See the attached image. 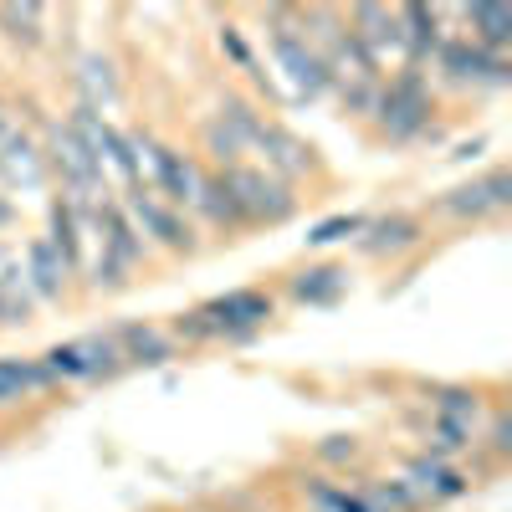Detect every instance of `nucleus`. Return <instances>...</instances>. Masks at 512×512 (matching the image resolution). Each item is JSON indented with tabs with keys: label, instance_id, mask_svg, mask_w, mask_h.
Listing matches in <instances>:
<instances>
[{
	"label": "nucleus",
	"instance_id": "nucleus-14",
	"mask_svg": "<svg viewBox=\"0 0 512 512\" xmlns=\"http://www.w3.org/2000/svg\"><path fill=\"white\" fill-rule=\"evenodd\" d=\"M405 487L425 502V507H436V502H451V497H466L472 492V477L456 472L451 461H436V456H415L405 466Z\"/></svg>",
	"mask_w": 512,
	"mask_h": 512
},
{
	"label": "nucleus",
	"instance_id": "nucleus-6",
	"mask_svg": "<svg viewBox=\"0 0 512 512\" xmlns=\"http://www.w3.org/2000/svg\"><path fill=\"white\" fill-rule=\"evenodd\" d=\"M41 369H47L52 384H82V379H118L123 374V354L113 344V333H88L72 338V344H57L41 354Z\"/></svg>",
	"mask_w": 512,
	"mask_h": 512
},
{
	"label": "nucleus",
	"instance_id": "nucleus-19",
	"mask_svg": "<svg viewBox=\"0 0 512 512\" xmlns=\"http://www.w3.org/2000/svg\"><path fill=\"white\" fill-rule=\"evenodd\" d=\"M26 277H31V292H36V297H62L67 282H72L67 262L47 246V236H36V241L26 246Z\"/></svg>",
	"mask_w": 512,
	"mask_h": 512
},
{
	"label": "nucleus",
	"instance_id": "nucleus-21",
	"mask_svg": "<svg viewBox=\"0 0 512 512\" xmlns=\"http://www.w3.org/2000/svg\"><path fill=\"white\" fill-rule=\"evenodd\" d=\"M195 216H200L205 226H216V231H246V221H241V210H236L231 190L221 185V175H205L200 200H195Z\"/></svg>",
	"mask_w": 512,
	"mask_h": 512
},
{
	"label": "nucleus",
	"instance_id": "nucleus-13",
	"mask_svg": "<svg viewBox=\"0 0 512 512\" xmlns=\"http://www.w3.org/2000/svg\"><path fill=\"white\" fill-rule=\"evenodd\" d=\"M441 210H446V216H456V221L502 216V210H507V169L497 164V169H487L482 180H472V185L451 190V195L441 200Z\"/></svg>",
	"mask_w": 512,
	"mask_h": 512
},
{
	"label": "nucleus",
	"instance_id": "nucleus-1",
	"mask_svg": "<svg viewBox=\"0 0 512 512\" xmlns=\"http://www.w3.org/2000/svg\"><path fill=\"white\" fill-rule=\"evenodd\" d=\"M431 82H425V67L400 62L390 77L379 82V103H374V123L390 144H410L420 134H431Z\"/></svg>",
	"mask_w": 512,
	"mask_h": 512
},
{
	"label": "nucleus",
	"instance_id": "nucleus-8",
	"mask_svg": "<svg viewBox=\"0 0 512 512\" xmlns=\"http://www.w3.org/2000/svg\"><path fill=\"white\" fill-rule=\"evenodd\" d=\"M123 210H128V221H139L134 231H144V236H149L154 246H164V251H195V246H200L195 231H190V221H185V210L164 205L149 185H134V190H128Z\"/></svg>",
	"mask_w": 512,
	"mask_h": 512
},
{
	"label": "nucleus",
	"instance_id": "nucleus-15",
	"mask_svg": "<svg viewBox=\"0 0 512 512\" xmlns=\"http://www.w3.org/2000/svg\"><path fill=\"white\" fill-rule=\"evenodd\" d=\"M113 344L123 354V369H159V364L175 359V338L154 323H118Z\"/></svg>",
	"mask_w": 512,
	"mask_h": 512
},
{
	"label": "nucleus",
	"instance_id": "nucleus-20",
	"mask_svg": "<svg viewBox=\"0 0 512 512\" xmlns=\"http://www.w3.org/2000/svg\"><path fill=\"white\" fill-rule=\"evenodd\" d=\"M36 390H57L47 369H41V359H0V410L21 405Z\"/></svg>",
	"mask_w": 512,
	"mask_h": 512
},
{
	"label": "nucleus",
	"instance_id": "nucleus-26",
	"mask_svg": "<svg viewBox=\"0 0 512 512\" xmlns=\"http://www.w3.org/2000/svg\"><path fill=\"white\" fill-rule=\"evenodd\" d=\"M303 492L313 497V507H318V512H374L359 492L338 487V482H303Z\"/></svg>",
	"mask_w": 512,
	"mask_h": 512
},
{
	"label": "nucleus",
	"instance_id": "nucleus-23",
	"mask_svg": "<svg viewBox=\"0 0 512 512\" xmlns=\"http://www.w3.org/2000/svg\"><path fill=\"white\" fill-rule=\"evenodd\" d=\"M431 410H436L441 420L472 425V431H477V420H482V400H477V390H461V384H441V390H431Z\"/></svg>",
	"mask_w": 512,
	"mask_h": 512
},
{
	"label": "nucleus",
	"instance_id": "nucleus-12",
	"mask_svg": "<svg viewBox=\"0 0 512 512\" xmlns=\"http://www.w3.org/2000/svg\"><path fill=\"white\" fill-rule=\"evenodd\" d=\"M395 21H400V36H405V62L410 67H425L436 57L441 41L451 36L446 6H395Z\"/></svg>",
	"mask_w": 512,
	"mask_h": 512
},
{
	"label": "nucleus",
	"instance_id": "nucleus-30",
	"mask_svg": "<svg viewBox=\"0 0 512 512\" xmlns=\"http://www.w3.org/2000/svg\"><path fill=\"white\" fill-rule=\"evenodd\" d=\"M221 52H226V57H231L241 72H251V77H256V88H267V77L256 72V52L246 47V36H241L236 26H221Z\"/></svg>",
	"mask_w": 512,
	"mask_h": 512
},
{
	"label": "nucleus",
	"instance_id": "nucleus-4",
	"mask_svg": "<svg viewBox=\"0 0 512 512\" xmlns=\"http://www.w3.org/2000/svg\"><path fill=\"white\" fill-rule=\"evenodd\" d=\"M205 333H210V344L216 338H226V344H246V338H256L272 313H277V297L262 292V287H236V292H221V297H210V303L195 308Z\"/></svg>",
	"mask_w": 512,
	"mask_h": 512
},
{
	"label": "nucleus",
	"instance_id": "nucleus-25",
	"mask_svg": "<svg viewBox=\"0 0 512 512\" xmlns=\"http://www.w3.org/2000/svg\"><path fill=\"white\" fill-rule=\"evenodd\" d=\"M0 26L21 47H41V36H47V6H0Z\"/></svg>",
	"mask_w": 512,
	"mask_h": 512
},
{
	"label": "nucleus",
	"instance_id": "nucleus-32",
	"mask_svg": "<svg viewBox=\"0 0 512 512\" xmlns=\"http://www.w3.org/2000/svg\"><path fill=\"white\" fill-rule=\"evenodd\" d=\"M487 446H492L497 456H507V451H512V441H507V415H492V431H487Z\"/></svg>",
	"mask_w": 512,
	"mask_h": 512
},
{
	"label": "nucleus",
	"instance_id": "nucleus-33",
	"mask_svg": "<svg viewBox=\"0 0 512 512\" xmlns=\"http://www.w3.org/2000/svg\"><path fill=\"white\" fill-rule=\"evenodd\" d=\"M11 128H16V123H11L6 113H0V139H6V134H11Z\"/></svg>",
	"mask_w": 512,
	"mask_h": 512
},
{
	"label": "nucleus",
	"instance_id": "nucleus-27",
	"mask_svg": "<svg viewBox=\"0 0 512 512\" xmlns=\"http://www.w3.org/2000/svg\"><path fill=\"white\" fill-rule=\"evenodd\" d=\"M200 139H205V154H210V159H216L221 169H236V164L246 159V144H241V139L231 134V128H226L221 118H210Z\"/></svg>",
	"mask_w": 512,
	"mask_h": 512
},
{
	"label": "nucleus",
	"instance_id": "nucleus-18",
	"mask_svg": "<svg viewBox=\"0 0 512 512\" xmlns=\"http://www.w3.org/2000/svg\"><path fill=\"white\" fill-rule=\"evenodd\" d=\"M354 241H359L364 256H395V251H405V246L420 241V221H415V216H379V221H369Z\"/></svg>",
	"mask_w": 512,
	"mask_h": 512
},
{
	"label": "nucleus",
	"instance_id": "nucleus-29",
	"mask_svg": "<svg viewBox=\"0 0 512 512\" xmlns=\"http://www.w3.org/2000/svg\"><path fill=\"white\" fill-rule=\"evenodd\" d=\"M113 88H118V77H113V67H108V57H88L82 62V103H108L113 98Z\"/></svg>",
	"mask_w": 512,
	"mask_h": 512
},
{
	"label": "nucleus",
	"instance_id": "nucleus-2",
	"mask_svg": "<svg viewBox=\"0 0 512 512\" xmlns=\"http://www.w3.org/2000/svg\"><path fill=\"white\" fill-rule=\"evenodd\" d=\"M93 231H103L98 241H103V256L93 262V287L98 292H118L123 282H128V272L139 267V256H144V236L134 231V221H128V210H123V200H98L93 205Z\"/></svg>",
	"mask_w": 512,
	"mask_h": 512
},
{
	"label": "nucleus",
	"instance_id": "nucleus-24",
	"mask_svg": "<svg viewBox=\"0 0 512 512\" xmlns=\"http://www.w3.org/2000/svg\"><path fill=\"white\" fill-rule=\"evenodd\" d=\"M359 497L374 507V512H425V502L405 487V477H384V482H369L359 487Z\"/></svg>",
	"mask_w": 512,
	"mask_h": 512
},
{
	"label": "nucleus",
	"instance_id": "nucleus-11",
	"mask_svg": "<svg viewBox=\"0 0 512 512\" xmlns=\"http://www.w3.org/2000/svg\"><path fill=\"white\" fill-rule=\"evenodd\" d=\"M88 231H93V210H77L67 195L47 205V246L67 262L72 277L88 272V256H82V236H88Z\"/></svg>",
	"mask_w": 512,
	"mask_h": 512
},
{
	"label": "nucleus",
	"instance_id": "nucleus-16",
	"mask_svg": "<svg viewBox=\"0 0 512 512\" xmlns=\"http://www.w3.org/2000/svg\"><path fill=\"white\" fill-rule=\"evenodd\" d=\"M451 16L472 26V31H461L466 41H477L492 57H507V47H512V11L507 6H451Z\"/></svg>",
	"mask_w": 512,
	"mask_h": 512
},
{
	"label": "nucleus",
	"instance_id": "nucleus-22",
	"mask_svg": "<svg viewBox=\"0 0 512 512\" xmlns=\"http://www.w3.org/2000/svg\"><path fill=\"white\" fill-rule=\"evenodd\" d=\"M477 446V431L472 425H461V420H431V431H425V456H436V461H451L461 451H472Z\"/></svg>",
	"mask_w": 512,
	"mask_h": 512
},
{
	"label": "nucleus",
	"instance_id": "nucleus-28",
	"mask_svg": "<svg viewBox=\"0 0 512 512\" xmlns=\"http://www.w3.org/2000/svg\"><path fill=\"white\" fill-rule=\"evenodd\" d=\"M369 226V216H359V210H349V216H328V221H318L308 236H303V246H338V241H349V236H359Z\"/></svg>",
	"mask_w": 512,
	"mask_h": 512
},
{
	"label": "nucleus",
	"instance_id": "nucleus-3",
	"mask_svg": "<svg viewBox=\"0 0 512 512\" xmlns=\"http://www.w3.org/2000/svg\"><path fill=\"white\" fill-rule=\"evenodd\" d=\"M221 185L231 190L236 210L246 226H282L287 216H297V190L272 180L267 169H251V164H236V169H216Z\"/></svg>",
	"mask_w": 512,
	"mask_h": 512
},
{
	"label": "nucleus",
	"instance_id": "nucleus-7",
	"mask_svg": "<svg viewBox=\"0 0 512 512\" xmlns=\"http://www.w3.org/2000/svg\"><path fill=\"white\" fill-rule=\"evenodd\" d=\"M436 72L446 77V82H456V88H507V57H492V52H482L477 41H466L461 31H451L441 47H436Z\"/></svg>",
	"mask_w": 512,
	"mask_h": 512
},
{
	"label": "nucleus",
	"instance_id": "nucleus-17",
	"mask_svg": "<svg viewBox=\"0 0 512 512\" xmlns=\"http://www.w3.org/2000/svg\"><path fill=\"white\" fill-rule=\"evenodd\" d=\"M344 287H349V267H338V262L303 267V272L287 282L292 303H308V308H328V303H338V297H344Z\"/></svg>",
	"mask_w": 512,
	"mask_h": 512
},
{
	"label": "nucleus",
	"instance_id": "nucleus-5",
	"mask_svg": "<svg viewBox=\"0 0 512 512\" xmlns=\"http://www.w3.org/2000/svg\"><path fill=\"white\" fill-rule=\"evenodd\" d=\"M272 16V57H277V67L287 72V82L303 98H323V93H333V77H328V62L308 47V36L297 31V11H267Z\"/></svg>",
	"mask_w": 512,
	"mask_h": 512
},
{
	"label": "nucleus",
	"instance_id": "nucleus-9",
	"mask_svg": "<svg viewBox=\"0 0 512 512\" xmlns=\"http://www.w3.org/2000/svg\"><path fill=\"white\" fill-rule=\"evenodd\" d=\"M251 149L262 154L267 175H272V180H282V185H292V180H303V175H313V169H318L313 144H303L297 134H287V128H282L277 118H262V128L251 134Z\"/></svg>",
	"mask_w": 512,
	"mask_h": 512
},
{
	"label": "nucleus",
	"instance_id": "nucleus-10",
	"mask_svg": "<svg viewBox=\"0 0 512 512\" xmlns=\"http://www.w3.org/2000/svg\"><path fill=\"white\" fill-rule=\"evenodd\" d=\"M344 21H349L359 47L379 62V72L390 67V62H405V36H400V21H395L390 6H354Z\"/></svg>",
	"mask_w": 512,
	"mask_h": 512
},
{
	"label": "nucleus",
	"instance_id": "nucleus-31",
	"mask_svg": "<svg viewBox=\"0 0 512 512\" xmlns=\"http://www.w3.org/2000/svg\"><path fill=\"white\" fill-rule=\"evenodd\" d=\"M318 456H323V461H354V456H359V446H354L349 436H328V441L318 446Z\"/></svg>",
	"mask_w": 512,
	"mask_h": 512
}]
</instances>
